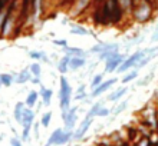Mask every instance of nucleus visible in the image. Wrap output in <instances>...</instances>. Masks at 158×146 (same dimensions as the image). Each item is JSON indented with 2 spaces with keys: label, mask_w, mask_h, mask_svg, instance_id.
<instances>
[{
  "label": "nucleus",
  "mask_w": 158,
  "mask_h": 146,
  "mask_svg": "<svg viewBox=\"0 0 158 146\" xmlns=\"http://www.w3.org/2000/svg\"><path fill=\"white\" fill-rule=\"evenodd\" d=\"M49 2H52V3H56V2H58V0H49Z\"/></svg>",
  "instance_id": "obj_43"
},
{
  "label": "nucleus",
  "mask_w": 158,
  "mask_h": 146,
  "mask_svg": "<svg viewBox=\"0 0 158 146\" xmlns=\"http://www.w3.org/2000/svg\"><path fill=\"white\" fill-rule=\"evenodd\" d=\"M62 120L65 130H75L76 122H78V106H71L69 110L62 112Z\"/></svg>",
  "instance_id": "obj_4"
},
{
  "label": "nucleus",
  "mask_w": 158,
  "mask_h": 146,
  "mask_svg": "<svg viewBox=\"0 0 158 146\" xmlns=\"http://www.w3.org/2000/svg\"><path fill=\"white\" fill-rule=\"evenodd\" d=\"M127 92H128V88H127V85H122V86H119V88L115 89L114 92L109 93L106 99H108L109 102H118L121 97H124L125 95H127Z\"/></svg>",
  "instance_id": "obj_12"
},
{
  "label": "nucleus",
  "mask_w": 158,
  "mask_h": 146,
  "mask_svg": "<svg viewBox=\"0 0 158 146\" xmlns=\"http://www.w3.org/2000/svg\"><path fill=\"white\" fill-rule=\"evenodd\" d=\"M92 4V0H73L72 4V16H79Z\"/></svg>",
  "instance_id": "obj_9"
},
{
  "label": "nucleus",
  "mask_w": 158,
  "mask_h": 146,
  "mask_svg": "<svg viewBox=\"0 0 158 146\" xmlns=\"http://www.w3.org/2000/svg\"><path fill=\"white\" fill-rule=\"evenodd\" d=\"M150 146H158V145H155V143H151V145Z\"/></svg>",
  "instance_id": "obj_44"
},
{
  "label": "nucleus",
  "mask_w": 158,
  "mask_h": 146,
  "mask_svg": "<svg viewBox=\"0 0 158 146\" xmlns=\"http://www.w3.org/2000/svg\"><path fill=\"white\" fill-rule=\"evenodd\" d=\"M155 7L151 3L145 2V0H141L137 6H134L132 13H131V20L138 23V25H145L148 22L154 20L155 17Z\"/></svg>",
  "instance_id": "obj_1"
},
{
  "label": "nucleus",
  "mask_w": 158,
  "mask_h": 146,
  "mask_svg": "<svg viewBox=\"0 0 158 146\" xmlns=\"http://www.w3.org/2000/svg\"><path fill=\"white\" fill-rule=\"evenodd\" d=\"M69 60H71V56H68V54H65L63 57L59 59L58 65H56V69H58V72L60 75H66L68 72H69Z\"/></svg>",
  "instance_id": "obj_14"
},
{
  "label": "nucleus",
  "mask_w": 158,
  "mask_h": 146,
  "mask_svg": "<svg viewBox=\"0 0 158 146\" xmlns=\"http://www.w3.org/2000/svg\"><path fill=\"white\" fill-rule=\"evenodd\" d=\"M154 76H155L154 72H150V73L145 75L142 79L137 80V82H135V86H137V88H144V86H147V85H150L151 82H152V79H154Z\"/></svg>",
  "instance_id": "obj_21"
},
{
  "label": "nucleus",
  "mask_w": 158,
  "mask_h": 146,
  "mask_svg": "<svg viewBox=\"0 0 158 146\" xmlns=\"http://www.w3.org/2000/svg\"><path fill=\"white\" fill-rule=\"evenodd\" d=\"M45 146H50V145H48V143H46V145H45Z\"/></svg>",
  "instance_id": "obj_45"
},
{
  "label": "nucleus",
  "mask_w": 158,
  "mask_h": 146,
  "mask_svg": "<svg viewBox=\"0 0 158 146\" xmlns=\"http://www.w3.org/2000/svg\"><path fill=\"white\" fill-rule=\"evenodd\" d=\"M137 77H138V70H129V72H127L124 75V77L121 79V83L128 85V83H131L132 80H137Z\"/></svg>",
  "instance_id": "obj_23"
},
{
  "label": "nucleus",
  "mask_w": 158,
  "mask_h": 146,
  "mask_svg": "<svg viewBox=\"0 0 158 146\" xmlns=\"http://www.w3.org/2000/svg\"><path fill=\"white\" fill-rule=\"evenodd\" d=\"M10 146H23V143H22V140H20V138H12L10 139Z\"/></svg>",
  "instance_id": "obj_38"
},
{
  "label": "nucleus",
  "mask_w": 158,
  "mask_h": 146,
  "mask_svg": "<svg viewBox=\"0 0 158 146\" xmlns=\"http://www.w3.org/2000/svg\"><path fill=\"white\" fill-rule=\"evenodd\" d=\"M104 75H105V73H98V75H95L94 77H92L91 83H89V85H91V89H95L96 86H99V85L104 82V80H105L104 79Z\"/></svg>",
  "instance_id": "obj_28"
},
{
  "label": "nucleus",
  "mask_w": 158,
  "mask_h": 146,
  "mask_svg": "<svg viewBox=\"0 0 158 146\" xmlns=\"http://www.w3.org/2000/svg\"><path fill=\"white\" fill-rule=\"evenodd\" d=\"M39 92L38 90H30L29 93H27V96H26V100H25V105H26V108H30V109H33L36 105H38L39 102Z\"/></svg>",
  "instance_id": "obj_15"
},
{
  "label": "nucleus",
  "mask_w": 158,
  "mask_h": 146,
  "mask_svg": "<svg viewBox=\"0 0 158 146\" xmlns=\"http://www.w3.org/2000/svg\"><path fill=\"white\" fill-rule=\"evenodd\" d=\"M73 99V89L65 75L59 77V108L60 112H66L71 109V103Z\"/></svg>",
  "instance_id": "obj_2"
},
{
  "label": "nucleus",
  "mask_w": 158,
  "mask_h": 146,
  "mask_svg": "<svg viewBox=\"0 0 158 146\" xmlns=\"http://www.w3.org/2000/svg\"><path fill=\"white\" fill-rule=\"evenodd\" d=\"M144 56H147L145 50H137V52H134L132 54L127 56L124 62L121 63V66L117 69V73L118 75H122V73H127V72L135 69V66L138 65V62H139Z\"/></svg>",
  "instance_id": "obj_3"
},
{
  "label": "nucleus",
  "mask_w": 158,
  "mask_h": 146,
  "mask_svg": "<svg viewBox=\"0 0 158 146\" xmlns=\"http://www.w3.org/2000/svg\"><path fill=\"white\" fill-rule=\"evenodd\" d=\"M86 65V57H71L69 60V70L76 72Z\"/></svg>",
  "instance_id": "obj_16"
},
{
  "label": "nucleus",
  "mask_w": 158,
  "mask_h": 146,
  "mask_svg": "<svg viewBox=\"0 0 158 146\" xmlns=\"http://www.w3.org/2000/svg\"><path fill=\"white\" fill-rule=\"evenodd\" d=\"M50 122H52V112H45L43 115H42V117H40V126L42 128H49V125H50Z\"/></svg>",
  "instance_id": "obj_26"
},
{
  "label": "nucleus",
  "mask_w": 158,
  "mask_h": 146,
  "mask_svg": "<svg viewBox=\"0 0 158 146\" xmlns=\"http://www.w3.org/2000/svg\"><path fill=\"white\" fill-rule=\"evenodd\" d=\"M30 83H32V85H38V86H40V85H42V80H40V77L32 76V79H30Z\"/></svg>",
  "instance_id": "obj_39"
},
{
  "label": "nucleus",
  "mask_w": 158,
  "mask_h": 146,
  "mask_svg": "<svg viewBox=\"0 0 158 146\" xmlns=\"http://www.w3.org/2000/svg\"><path fill=\"white\" fill-rule=\"evenodd\" d=\"M73 140V130H65L63 129V133L60 135L58 143L56 146H65V145H69V143Z\"/></svg>",
  "instance_id": "obj_17"
},
{
  "label": "nucleus",
  "mask_w": 158,
  "mask_h": 146,
  "mask_svg": "<svg viewBox=\"0 0 158 146\" xmlns=\"http://www.w3.org/2000/svg\"><path fill=\"white\" fill-rule=\"evenodd\" d=\"M148 139H150L151 143L158 145V130H151V133H150V136H148Z\"/></svg>",
  "instance_id": "obj_36"
},
{
  "label": "nucleus",
  "mask_w": 158,
  "mask_h": 146,
  "mask_svg": "<svg viewBox=\"0 0 158 146\" xmlns=\"http://www.w3.org/2000/svg\"><path fill=\"white\" fill-rule=\"evenodd\" d=\"M42 62H45V63H50V59L48 57V54H46V53H45V56L42 57Z\"/></svg>",
  "instance_id": "obj_41"
},
{
  "label": "nucleus",
  "mask_w": 158,
  "mask_h": 146,
  "mask_svg": "<svg viewBox=\"0 0 158 146\" xmlns=\"http://www.w3.org/2000/svg\"><path fill=\"white\" fill-rule=\"evenodd\" d=\"M39 96L42 99V103L45 105V106H49L50 102H52V97H53V90L49 88H45L43 85L39 86Z\"/></svg>",
  "instance_id": "obj_11"
},
{
  "label": "nucleus",
  "mask_w": 158,
  "mask_h": 146,
  "mask_svg": "<svg viewBox=\"0 0 158 146\" xmlns=\"http://www.w3.org/2000/svg\"><path fill=\"white\" fill-rule=\"evenodd\" d=\"M155 56L158 57V46H157V52H155Z\"/></svg>",
  "instance_id": "obj_42"
},
{
  "label": "nucleus",
  "mask_w": 158,
  "mask_h": 146,
  "mask_svg": "<svg viewBox=\"0 0 158 146\" xmlns=\"http://www.w3.org/2000/svg\"><path fill=\"white\" fill-rule=\"evenodd\" d=\"M26 109V105L25 102H17L16 105H15V109H13V117H15V120L20 125L22 122V115H23V112H25Z\"/></svg>",
  "instance_id": "obj_18"
},
{
  "label": "nucleus",
  "mask_w": 158,
  "mask_h": 146,
  "mask_svg": "<svg viewBox=\"0 0 158 146\" xmlns=\"http://www.w3.org/2000/svg\"><path fill=\"white\" fill-rule=\"evenodd\" d=\"M63 133V128H58V129H55L52 133H50V136H49V139H48V145H50V146H56V143H58V140H59V138H60V135Z\"/></svg>",
  "instance_id": "obj_20"
},
{
  "label": "nucleus",
  "mask_w": 158,
  "mask_h": 146,
  "mask_svg": "<svg viewBox=\"0 0 158 146\" xmlns=\"http://www.w3.org/2000/svg\"><path fill=\"white\" fill-rule=\"evenodd\" d=\"M127 57V54L125 53H117L115 56H112L111 59H108L106 62H105V70L104 73H114V72H117V69L121 66V63L125 60Z\"/></svg>",
  "instance_id": "obj_6"
},
{
  "label": "nucleus",
  "mask_w": 158,
  "mask_h": 146,
  "mask_svg": "<svg viewBox=\"0 0 158 146\" xmlns=\"http://www.w3.org/2000/svg\"><path fill=\"white\" fill-rule=\"evenodd\" d=\"M150 145H151V142L147 136H141L139 140H137V142L134 143V146H150Z\"/></svg>",
  "instance_id": "obj_31"
},
{
  "label": "nucleus",
  "mask_w": 158,
  "mask_h": 146,
  "mask_svg": "<svg viewBox=\"0 0 158 146\" xmlns=\"http://www.w3.org/2000/svg\"><path fill=\"white\" fill-rule=\"evenodd\" d=\"M53 45H55V46L63 47V46H66V45H68V42L65 40V39H55V40H53Z\"/></svg>",
  "instance_id": "obj_37"
},
{
  "label": "nucleus",
  "mask_w": 158,
  "mask_h": 146,
  "mask_svg": "<svg viewBox=\"0 0 158 146\" xmlns=\"http://www.w3.org/2000/svg\"><path fill=\"white\" fill-rule=\"evenodd\" d=\"M85 90H86V85H81V86H78L75 93H83Z\"/></svg>",
  "instance_id": "obj_40"
},
{
  "label": "nucleus",
  "mask_w": 158,
  "mask_h": 146,
  "mask_svg": "<svg viewBox=\"0 0 158 146\" xmlns=\"http://www.w3.org/2000/svg\"><path fill=\"white\" fill-rule=\"evenodd\" d=\"M65 146H69V145H65Z\"/></svg>",
  "instance_id": "obj_47"
},
{
  "label": "nucleus",
  "mask_w": 158,
  "mask_h": 146,
  "mask_svg": "<svg viewBox=\"0 0 158 146\" xmlns=\"http://www.w3.org/2000/svg\"><path fill=\"white\" fill-rule=\"evenodd\" d=\"M127 108H128V99L124 100V102H121L119 105H117V106L111 110V112H112V117H117L118 115H121V113L124 112Z\"/></svg>",
  "instance_id": "obj_25"
},
{
  "label": "nucleus",
  "mask_w": 158,
  "mask_h": 146,
  "mask_svg": "<svg viewBox=\"0 0 158 146\" xmlns=\"http://www.w3.org/2000/svg\"><path fill=\"white\" fill-rule=\"evenodd\" d=\"M29 56H30V59H33V60H42V57L45 56V53H43L42 50H32V52H29Z\"/></svg>",
  "instance_id": "obj_30"
},
{
  "label": "nucleus",
  "mask_w": 158,
  "mask_h": 146,
  "mask_svg": "<svg viewBox=\"0 0 158 146\" xmlns=\"http://www.w3.org/2000/svg\"><path fill=\"white\" fill-rule=\"evenodd\" d=\"M88 97H89V93L83 92V93H75L73 95V99L78 100V102H83V100H86Z\"/></svg>",
  "instance_id": "obj_34"
},
{
  "label": "nucleus",
  "mask_w": 158,
  "mask_h": 146,
  "mask_svg": "<svg viewBox=\"0 0 158 146\" xmlns=\"http://www.w3.org/2000/svg\"><path fill=\"white\" fill-rule=\"evenodd\" d=\"M105 45H106L105 42H98L95 46H92L91 49H89V52H88V53H92V54H96V56H98V54L102 53V52L105 50Z\"/></svg>",
  "instance_id": "obj_27"
},
{
  "label": "nucleus",
  "mask_w": 158,
  "mask_h": 146,
  "mask_svg": "<svg viewBox=\"0 0 158 146\" xmlns=\"http://www.w3.org/2000/svg\"><path fill=\"white\" fill-rule=\"evenodd\" d=\"M92 122H94V119H92V117H86V116H85V119H83V120L79 123L78 128L73 130V140H75V142H79V140H82V139L85 138L86 132L91 129Z\"/></svg>",
  "instance_id": "obj_5"
},
{
  "label": "nucleus",
  "mask_w": 158,
  "mask_h": 146,
  "mask_svg": "<svg viewBox=\"0 0 158 146\" xmlns=\"http://www.w3.org/2000/svg\"><path fill=\"white\" fill-rule=\"evenodd\" d=\"M0 86H2V82H0Z\"/></svg>",
  "instance_id": "obj_46"
},
{
  "label": "nucleus",
  "mask_w": 158,
  "mask_h": 146,
  "mask_svg": "<svg viewBox=\"0 0 158 146\" xmlns=\"http://www.w3.org/2000/svg\"><path fill=\"white\" fill-rule=\"evenodd\" d=\"M95 146H99V145H95Z\"/></svg>",
  "instance_id": "obj_48"
},
{
  "label": "nucleus",
  "mask_w": 158,
  "mask_h": 146,
  "mask_svg": "<svg viewBox=\"0 0 158 146\" xmlns=\"http://www.w3.org/2000/svg\"><path fill=\"white\" fill-rule=\"evenodd\" d=\"M89 33V30L85 26L79 25V23H73L71 26V34H76V36H86Z\"/></svg>",
  "instance_id": "obj_19"
},
{
  "label": "nucleus",
  "mask_w": 158,
  "mask_h": 146,
  "mask_svg": "<svg viewBox=\"0 0 158 146\" xmlns=\"http://www.w3.org/2000/svg\"><path fill=\"white\" fill-rule=\"evenodd\" d=\"M30 79H32V73H30L29 67L27 69H22V72L15 75V83L17 85H25L27 82H30Z\"/></svg>",
  "instance_id": "obj_13"
},
{
  "label": "nucleus",
  "mask_w": 158,
  "mask_h": 146,
  "mask_svg": "<svg viewBox=\"0 0 158 146\" xmlns=\"http://www.w3.org/2000/svg\"><path fill=\"white\" fill-rule=\"evenodd\" d=\"M102 106H104V102H102V100H99V102L94 103L91 108H89V110H88L86 117H92V119H94V117H96V115H98V110H99Z\"/></svg>",
  "instance_id": "obj_24"
},
{
  "label": "nucleus",
  "mask_w": 158,
  "mask_h": 146,
  "mask_svg": "<svg viewBox=\"0 0 158 146\" xmlns=\"http://www.w3.org/2000/svg\"><path fill=\"white\" fill-rule=\"evenodd\" d=\"M35 110L30 108H26L23 115H22V122H20V126L22 128H26V129H32L33 128V123H35Z\"/></svg>",
  "instance_id": "obj_8"
},
{
  "label": "nucleus",
  "mask_w": 158,
  "mask_h": 146,
  "mask_svg": "<svg viewBox=\"0 0 158 146\" xmlns=\"http://www.w3.org/2000/svg\"><path fill=\"white\" fill-rule=\"evenodd\" d=\"M29 70H30V73H32V76L40 77V75H42V67H40V65H39L38 62H33V63H32V65L29 66Z\"/></svg>",
  "instance_id": "obj_29"
},
{
  "label": "nucleus",
  "mask_w": 158,
  "mask_h": 146,
  "mask_svg": "<svg viewBox=\"0 0 158 146\" xmlns=\"http://www.w3.org/2000/svg\"><path fill=\"white\" fill-rule=\"evenodd\" d=\"M108 115H111V109L102 106V108L98 110V115H96V117H106Z\"/></svg>",
  "instance_id": "obj_33"
},
{
  "label": "nucleus",
  "mask_w": 158,
  "mask_h": 146,
  "mask_svg": "<svg viewBox=\"0 0 158 146\" xmlns=\"http://www.w3.org/2000/svg\"><path fill=\"white\" fill-rule=\"evenodd\" d=\"M0 82H2V86L10 88V86L15 83V76L10 75V73H2V75H0Z\"/></svg>",
  "instance_id": "obj_22"
},
{
  "label": "nucleus",
  "mask_w": 158,
  "mask_h": 146,
  "mask_svg": "<svg viewBox=\"0 0 158 146\" xmlns=\"http://www.w3.org/2000/svg\"><path fill=\"white\" fill-rule=\"evenodd\" d=\"M118 82V79L117 77H111V79H108V80H104L102 83L99 85V86H96L95 89H92V92L89 93V97L91 99H95V97H99L102 93H105V92H108L109 89L112 88L114 85Z\"/></svg>",
  "instance_id": "obj_7"
},
{
  "label": "nucleus",
  "mask_w": 158,
  "mask_h": 146,
  "mask_svg": "<svg viewBox=\"0 0 158 146\" xmlns=\"http://www.w3.org/2000/svg\"><path fill=\"white\" fill-rule=\"evenodd\" d=\"M7 13H9V9H3L2 12H0V32H2V27H3V23L4 20H6V16H7Z\"/></svg>",
  "instance_id": "obj_35"
},
{
  "label": "nucleus",
  "mask_w": 158,
  "mask_h": 146,
  "mask_svg": "<svg viewBox=\"0 0 158 146\" xmlns=\"http://www.w3.org/2000/svg\"><path fill=\"white\" fill-rule=\"evenodd\" d=\"M30 132H32V129H26V128H22V136H20V140H22V142H27V140H29Z\"/></svg>",
  "instance_id": "obj_32"
},
{
  "label": "nucleus",
  "mask_w": 158,
  "mask_h": 146,
  "mask_svg": "<svg viewBox=\"0 0 158 146\" xmlns=\"http://www.w3.org/2000/svg\"><path fill=\"white\" fill-rule=\"evenodd\" d=\"M62 52H63V54H68V56H71V57H86V54H88V52H85V50L81 49V47L69 46V45L63 46Z\"/></svg>",
  "instance_id": "obj_10"
}]
</instances>
